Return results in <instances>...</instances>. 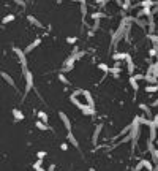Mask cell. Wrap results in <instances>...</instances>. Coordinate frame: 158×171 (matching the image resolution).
Wrapping results in <instances>:
<instances>
[{"mask_svg":"<svg viewBox=\"0 0 158 171\" xmlns=\"http://www.w3.org/2000/svg\"><path fill=\"white\" fill-rule=\"evenodd\" d=\"M22 73H24V78H25V94H29L32 90V87H33V75L27 68L22 70Z\"/></svg>","mask_w":158,"mask_h":171,"instance_id":"2","label":"cell"},{"mask_svg":"<svg viewBox=\"0 0 158 171\" xmlns=\"http://www.w3.org/2000/svg\"><path fill=\"white\" fill-rule=\"evenodd\" d=\"M0 71H2V68H0Z\"/></svg>","mask_w":158,"mask_h":171,"instance_id":"20","label":"cell"},{"mask_svg":"<svg viewBox=\"0 0 158 171\" xmlns=\"http://www.w3.org/2000/svg\"><path fill=\"white\" fill-rule=\"evenodd\" d=\"M70 100L76 105L77 108H85V106H94V98H92L90 92L84 90V89H77L76 92H73ZM95 108V106H94Z\"/></svg>","mask_w":158,"mask_h":171,"instance_id":"1","label":"cell"},{"mask_svg":"<svg viewBox=\"0 0 158 171\" xmlns=\"http://www.w3.org/2000/svg\"><path fill=\"white\" fill-rule=\"evenodd\" d=\"M38 121H41V122L48 124V121H49L48 113H44V111H38Z\"/></svg>","mask_w":158,"mask_h":171,"instance_id":"11","label":"cell"},{"mask_svg":"<svg viewBox=\"0 0 158 171\" xmlns=\"http://www.w3.org/2000/svg\"><path fill=\"white\" fill-rule=\"evenodd\" d=\"M144 90H146V94H155V92H158V84H147Z\"/></svg>","mask_w":158,"mask_h":171,"instance_id":"9","label":"cell"},{"mask_svg":"<svg viewBox=\"0 0 158 171\" xmlns=\"http://www.w3.org/2000/svg\"><path fill=\"white\" fill-rule=\"evenodd\" d=\"M13 51H15V54L18 56V59H19V62H21V67H22V70H25L27 68V59H25V52L22 51V49H19V48H13Z\"/></svg>","mask_w":158,"mask_h":171,"instance_id":"3","label":"cell"},{"mask_svg":"<svg viewBox=\"0 0 158 171\" xmlns=\"http://www.w3.org/2000/svg\"><path fill=\"white\" fill-rule=\"evenodd\" d=\"M13 117H15V121H16V122H19V121H22V119H24V114H22L19 109H16V108H15V109H13Z\"/></svg>","mask_w":158,"mask_h":171,"instance_id":"12","label":"cell"},{"mask_svg":"<svg viewBox=\"0 0 158 171\" xmlns=\"http://www.w3.org/2000/svg\"><path fill=\"white\" fill-rule=\"evenodd\" d=\"M60 149L62 151H68V143H60Z\"/></svg>","mask_w":158,"mask_h":171,"instance_id":"18","label":"cell"},{"mask_svg":"<svg viewBox=\"0 0 158 171\" xmlns=\"http://www.w3.org/2000/svg\"><path fill=\"white\" fill-rule=\"evenodd\" d=\"M103 128H104V125H103V124H98V125L95 127L94 135H92V144H94V146H97V144H98V141H100V135H101Z\"/></svg>","mask_w":158,"mask_h":171,"instance_id":"4","label":"cell"},{"mask_svg":"<svg viewBox=\"0 0 158 171\" xmlns=\"http://www.w3.org/2000/svg\"><path fill=\"white\" fill-rule=\"evenodd\" d=\"M40 43H41V38H35V40H33V41H32L27 48H25V51H24V52H32L36 46H40Z\"/></svg>","mask_w":158,"mask_h":171,"instance_id":"8","label":"cell"},{"mask_svg":"<svg viewBox=\"0 0 158 171\" xmlns=\"http://www.w3.org/2000/svg\"><path fill=\"white\" fill-rule=\"evenodd\" d=\"M67 139L70 141V144H71V146L73 147H79V143H77V139H76V136L73 135V131H68V133H67Z\"/></svg>","mask_w":158,"mask_h":171,"instance_id":"7","label":"cell"},{"mask_svg":"<svg viewBox=\"0 0 158 171\" xmlns=\"http://www.w3.org/2000/svg\"><path fill=\"white\" fill-rule=\"evenodd\" d=\"M13 21H15V15H8V16H5V18L2 19L3 24H8V22H13Z\"/></svg>","mask_w":158,"mask_h":171,"instance_id":"15","label":"cell"},{"mask_svg":"<svg viewBox=\"0 0 158 171\" xmlns=\"http://www.w3.org/2000/svg\"><path fill=\"white\" fill-rule=\"evenodd\" d=\"M46 152H43V151H40V152H36V157H38V160L40 162H43V160H46Z\"/></svg>","mask_w":158,"mask_h":171,"instance_id":"16","label":"cell"},{"mask_svg":"<svg viewBox=\"0 0 158 171\" xmlns=\"http://www.w3.org/2000/svg\"><path fill=\"white\" fill-rule=\"evenodd\" d=\"M59 117H60V121H62V124H63V127L67 128V131H71V121H70V117L65 114L63 111H60L59 113Z\"/></svg>","mask_w":158,"mask_h":171,"instance_id":"5","label":"cell"},{"mask_svg":"<svg viewBox=\"0 0 158 171\" xmlns=\"http://www.w3.org/2000/svg\"><path fill=\"white\" fill-rule=\"evenodd\" d=\"M27 21H29L30 24H33L35 27H38V29H41V27H43V24L40 22V21L36 19V18H33V16H27Z\"/></svg>","mask_w":158,"mask_h":171,"instance_id":"10","label":"cell"},{"mask_svg":"<svg viewBox=\"0 0 158 171\" xmlns=\"http://www.w3.org/2000/svg\"><path fill=\"white\" fill-rule=\"evenodd\" d=\"M67 43L74 45V43H76V36H68V38H67Z\"/></svg>","mask_w":158,"mask_h":171,"instance_id":"17","label":"cell"},{"mask_svg":"<svg viewBox=\"0 0 158 171\" xmlns=\"http://www.w3.org/2000/svg\"><path fill=\"white\" fill-rule=\"evenodd\" d=\"M0 75H2V78H3V79H5V81H6L11 87H15V89H16V83H15V79L11 78V75H8V73H6V71H3V70L0 71Z\"/></svg>","mask_w":158,"mask_h":171,"instance_id":"6","label":"cell"},{"mask_svg":"<svg viewBox=\"0 0 158 171\" xmlns=\"http://www.w3.org/2000/svg\"><path fill=\"white\" fill-rule=\"evenodd\" d=\"M35 125H36V128H38V130H41V131H48V130H49V125H48V124H44V122H41V121H36V124H35Z\"/></svg>","mask_w":158,"mask_h":171,"instance_id":"13","label":"cell"},{"mask_svg":"<svg viewBox=\"0 0 158 171\" xmlns=\"http://www.w3.org/2000/svg\"><path fill=\"white\" fill-rule=\"evenodd\" d=\"M59 79H60V83H63L65 86H70V79H68V78L65 76L63 73H60V75H59Z\"/></svg>","mask_w":158,"mask_h":171,"instance_id":"14","label":"cell"},{"mask_svg":"<svg viewBox=\"0 0 158 171\" xmlns=\"http://www.w3.org/2000/svg\"><path fill=\"white\" fill-rule=\"evenodd\" d=\"M89 171H97V169H95V168H90V169H89Z\"/></svg>","mask_w":158,"mask_h":171,"instance_id":"19","label":"cell"}]
</instances>
